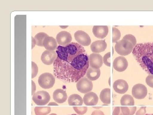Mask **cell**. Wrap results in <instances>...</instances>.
<instances>
[{"label":"cell","instance_id":"6da1fadb","mask_svg":"<svg viewBox=\"0 0 153 115\" xmlns=\"http://www.w3.org/2000/svg\"><path fill=\"white\" fill-rule=\"evenodd\" d=\"M56 52L53 69L57 78L66 83L77 82L85 75L89 67V58L82 45L71 42L65 47L58 46Z\"/></svg>","mask_w":153,"mask_h":115},{"label":"cell","instance_id":"7a4b0ae2","mask_svg":"<svg viewBox=\"0 0 153 115\" xmlns=\"http://www.w3.org/2000/svg\"><path fill=\"white\" fill-rule=\"evenodd\" d=\"M132 53L142 68L148 74L153 75V42L137 44Z\"/></svg>","mask_w":153,"mask_h":115},{"label":"cell","instance_id":"3957f363","mask_svg":"<svg viewBox=\"0 0 153 115\" xmlns=\"http://www.w3.org/2000/svg\"><path fill=\"white\" fill-rule=\"evenodd\" d=\"M134 48L133 44L127 40H122L118 41L115 45V50L118 54L123 56L130 54Z\"/></svg>","mask_w":153,"mask_h":115},{"label":"cell","instance_id":"277c9868","mask_svg":"<svg viewBox=\"0 0 153 115\" xmlns=\"http://www.w3.org/2000/svg\"><path fill=\"white\" fill-rule=\"evenodd\" d=\"M38 81L41 87L48 89L53 87L55 82V78L51 73L45 72L40 75Z\"/></svg>","mask_w":153,"mask_h":115},{"label":"cell","instance_id":"5b68a950","mask_svg":"<svg viewBox=\"0 0 153 115\" xmlns=\"http://www.w3.org/2000/svg\"><path fill=\"white\" fill-rule=\"evenodd\" d=\"M50 96L49 93L45 91H40L34 93L33 100L38 105H47L50 101Z\"/></svg>","mask_w":153,"mask_h":115},{"label":"cell","instance_id":"8992f818","mask_svg":"<svg viewBox=\"0 0 153 115\" xmlns=\"http://www.w3.org/2000/svg\"><path fill=\"white\" fill-rule=\"evenodd\" d=\"M76 87L81 93H88L93 89V84L90 80L86 78H82L77 81Z\"/></svg>","mask_w":153,"mask_h":115},{"label":"cell","instance_id":"52a82bcc","mask_svg":"<svg viewBox=\"0 0 153 115\" xmlns=\"http://www.w3.org/2000/svg\"><path fill=\"white\" fill-rule=\"evenodd\" d=\"M147 88L143 84H138L134 85L132 89V94L137 99H144L147 95Z\"/></svg>","mask_w":153,"mask_h":115},{"label":"cell","instance_id":"ba28073f","mask_svg":"<svg viewBox=\"0 0 153 115\" xmlns=\"http://www.w3.org/2000/svg\"><path fill=\"white\" fill-rule=\"evenodd\" d=\"M75 40L80 45L83 46H88L91 43L90 36L84 31L78 30L74 34Z\"/></svg>","mask_w":153,"mask_h":115},{"label":"cell","instance_id":"9c48e42d","mask_svg":"<svg viewBox=\"0 0 153 115\" xmlns=\"http://www.w3.org/2000/svg\"><path fill=\"white\" fill-rule=\"evenodd\" d=\"M89 64L91 67L95 69H99L103 64V58L100 54L92 53L89 55Z\"/></svg>","mask_w":153,"mask_h":115},{"label":"cell","instance_id":"30bf717a","mask_svg":"<svg viewBox=\"0 0 153 115\" xmlns=\"http://www.w3.org/2000/svg\"><path fill=\"white\" fill-rule=\"evenodd\" d=\"M113 67L116 70L119 72L124 71L127 68L128 62L125 57L119 56L114 60Z\"/></svg>","mask_w":153,"mask_h":115},{"label":"cell","instance_id":"8fae6325","mask_svg":"<svg viewBox=\"0 0 153 115\" xmlns=\"http://www.w3.org/2000/svg\"><path fill=\"white\" fill-rule=\"evenodd\" d=\"M56 40L59 45L66 46L71 43L72 41V36L71 34L66 31H61L57 34Z\"/></svg>","mask_w":153,"mask_h":115},{"label":"cell","instance_id":"7c38bea8","mask_svg":"<svg viewBox=\"0 0 153 115\" xmlns=\"http://www.w3.org/2000/svg\"><path fill=\"white\" fill-rule=\"evenodd\" d=\"M55 51L46 50L42 53L41 60L44 64L47 65H51L57 58V53Z\"/></svg>","mask_w":153,"mask_h":115},{"label":"cell","instance_id":"4fadbf2b","mask_svg":"<svg viewBox=\"0 0 153 115\" xmlns=\"http://www.w3.org/2000/svg\"><path fill=\"white\" fill-rule=\"evenodd\" d=\"M113 89L116 92L123 94L125 93L128 89V85L125 80L118 79L114 83Z\"/></svg>","mask_w":153,"mask_h":115},{"label":"cell","instance_id":"5bb4252c","mask_svg":"<svg viewBox=\"0 0 153 115\" xmlns=\"http://www.w3.org/2000/svg\"><path fill=\"white\" fill-rule=\"evenodd\" d=\"M92 32L97 38H105L108 34V27L107 26H94L92 29Z\"/></svg>","mask_w":153,"mask_h":115},{"label":"cell","instance_id":"9a60e30c","mask_svg":"<svg viewBox=\"0 0 153 115\" xmlns=\"http://www.w3.org/2000/svg\"><path fill=\"white\" fill-rule=\"evenodd\" d=\"M83 101L84 103L86 105H95L98 103V96L94 93L90 92L85 94L83 97Z\"/></svg>","mask_w":153,"mask_h":115},{"label":"cell","instance_id":"2e32d148","mask_svg":"<svg viewBox=\"0 0 153 115\" xmlns=\"http://www.w3.org/2000/svg\"><path fill=\"white\" fill-rule=\"evenodd\" d=\"M53 99L58 104H62L66 101L67 99L66 92L61 89L56 90L53 93Z\"/></svg>","mask_w":153,"mask_h":115},{"label":"cell","instance_id":"e0dca14e","mask_svg":"<svg viewBox=\"0 0 153 115\" xmlns=\"http://www.w3.org/2000/svg\"><path fill=\"white\" fill-rule=\"evenodd\" d=\"M90 47L92 52L100 53L103 52L106 49L107 44L104 40H98L93 42Z\"/></svg>","mask_w":153,"mask_h":115},{"label":"cell","instance_id":"ac0fdd59","mask_svg":"<svg viewBox=\"0 0 153 115\" xmlns=\"http://www.w3.org/2000/svg\"><path fill=\"white\" fill-rule=\"evenodd\" d=\"M43 47L49 51H54L57 48V43L56 40L52 37L48 36L44 39L43 42Z\"/></svg>","mask_w":153,"mask_h":115},{"label":"cell","instance_id":"d6986e66","mask_svg":"<svg viewBox=\"0 0 153 115\" xmlns=\"http://www.w3.org/2000/svg\"><path fill=\"white\" fill-rule=\"evenodd\" d=\"M83 101L79 95L72 94L68 99V105L70 106H80L83 104Z\"/></svg>","mask_w":153,"mask_h":115},{"label":"cell","instance_id":"ffe728a7","mask_svg":"<svg viewBox=\"0 0 153 115\" xmlns=\"http://www.w3.org/2000/svg\"><path fill=\"white\" fill-rule=\"evenodd\" d=\"M100 75V70L89 67L86 72V76L90 81H95L98 79Z\"/></svg>","mask_w":153,"mask_h":115},{"label":"cell","instance_id":"44dd1931","mask_svg":"<svg viewBox=\"0 0 153 115\" xmlns=\"http://www.w3.org/2000/svg\"><path fill=\"white\" fill-rule=\"evenodd\" d=\"M101 102L104 104L109 105L111 103V89L105 88L101 91L100 96Z\"/></svg>","mask_w":153,"mask_h":115},{"label":"cell","instance_id":"7402d4cb","mask_svg":"<svg viewBox=\"0 0 153 115\" xmlns=\"http://www.w3.org/2000/svg\"><path fill=\"white\" fill-rule=\"evenodd\" d=\"M122 106H133L134 105V100L132 96L128 94L124 95L122 97L120 100Z\"/></svg>","mask_w":153,"mask_h":115},{"label":"cell","instance_id":"603a6c76","mask_svg":"<svg viewBox=\"0 0 153 115\" xmlns=\"http://www.w3.org/2000/svg\"><path fill=\"white\" fill-rule=\"evenodd\" d=\"M36 115H47L51 112L49 107H36L35 108Z\"/></svg>","mask_w":153,"mask_h":115},{"label":"cell","instance_id":"cb8c5ba5","mask_svg":"<svg viewBox=\"0 0 153 115\" xmlns=\"http://www.w3.org/2000/svg\"><path fill=\"white\" fill-rule=\"evenodd\" d=\"M49 36L44 33H38L35 36V39L36 42V45L38 46L43 47V42L45 38Z\"/></svg>","mask_w":153,"mask_h":115},{"label":"cell","instance_id":"d4e9b609","mask_svg":"<svg viewBox=\"0 0 153 115\" xmlns=\"http://www.w3.org/2000/svg\"><path fill=\"white\" fill-rule=\"evenodd\" d=\"M123 115H133L136 111V107H120Z\"/></svg>","mask_w":153,"mask_h":115},{"label":"cell","instance_id":"484cf974","mask_svg":"<svg viewBox=\"0 0 153 115\" xmlns=\"http://www.w3.org/2000/svg\"><path fill=\"white\" fill-rule=\"evenodd\" d=\"M121 37V33L120 31L117 28H112V42L116 43L120 39Z\"/></svg>","mask_w":153,"mask_h":115},{"label":"cell","instance_id":"4316f807","mask_svg":"<svg viewBox=\"0 0 153 115\" xmlns=\"http://www.w3.org/2000/svg\"><path fill=\"white\" fill-rule=\"evenodd\" d=\"M122 40H127V41H130L133 44L134 47L136 45V39L135 37L133 35H131V34L126 35L123 38Z\"/></svg>","mask_w":153,"mask_h":115},{"label":"cell","instance_id":"83f0119b","mask_svg":"<svg viewBox=\"0 0 153 115\" xmlns=\"http://www.w3.org/2000/svg\"><path fill=\"white\" fill-rule=\"evenodd\" d=\"M73 108L76 114L80 115H84L88 110L86 107H74Z\"/></svg>","mask_w":153,"mask_h":115},{"label":"cell","instance_id":"f1b7e54d","mask_svg":"<svg viewBox=\"0 0 153 115\" xmlns=\"http://www.w3.org/2000/svg\"><path fill=\"white\" fill-rule=\"evenodd\" d=\"M111 52H109L104 55L103 61L104 64L107 66H111Z\"/></svg>","mask_w":153,"mask_h":115},{"label":"cell","instance_id":"f546056e","mask_svg":"<svg viewBox=\"0 0 153 115\" xmlns=\"http://www.w3.org/2000/svg\"><path fill=\"white\" fill-rule=\"evenodd\" d=\"M32 78H33L36 77L38 73V66L35 62H32Z\"/></svg>","mask_w":153,"mask_h":115},{"label":"cell","instance_id":"4dcf8cb0","mask_svg":"<svg viewBox=\"0 0 153 115\" xmlns=\"http://www.w3.org/2000/svg\"><path fill=\"white\" fill-rule=\"evenodd\" d=\"M146 83L150 87L153 88V75H149L146 78Z\"/></svg>","mask_w":153,"mask_h":115},{"label":"cell","instance_id":"1f68e13d","mask_svg":"<svg viewBox=\"0 0 153 115\" xmlns=\"http://www.w3.org/2000/svg\"><path fill=\"white\" fill-rule=\"evenodd\" d=\"M112 115H123L121 109L120 107H114Z\"/></svg>","mask_w":153,"mask_h":115},{"label":"cell","instance_id":"d6a6232c","mask_svg":"<svg viewBox=\"0 0 153 115\" xmlns=\"http://www.w3.org/2000/svg\"><path fill=\"white\" fill-rule=\"evenodd\" d=\"M146 107H141L140 108L137 112L136 115H145L146 113Z\"/></svg>","mask_w":153,"mask_h":115},{"label":"cell","instance_id":"836d02e7","mask_svg":"<svg viewBox=\"0 0 153 115\" xmlns=\"http://www.w3.org/2000/svg\"><path fill=\"white\" fill-rule=\"evenodd\" d=\"M91 115H105L103 112L100 110H97L94 111Z\"/></svg>","mask_w":153,"mask_h":115},{"label":"cell","instance_id":"e575fe53","mask_svg":"<svg viewBox=\"0 0 153 115\" xmlns=\"http://www.w3.org/2000/svg\"><path fill=\"white\" fill-rule=\"evenodd\" d=\"M36 90V85L35 83L32 81V95L34 94V93Z\"/></svg>","mask_w":153,"mask_h":115},{"label":"cell","instance_id":"d590c367","mask_svg":"<svg viewBox=\"0 0 153 115\" xmlns=\"http://www.w3.org/2000/svg\"><path fill=\"white\" fill-rule=\"evenodd\" d=\"M36 44V42L35 38L32 37V49L35 47V45Z\"/></svg>","mask_w":153,"mask_h":115},{"label":"cell","instance_id":"8d00e7d4","mask_svg":"<svg viewBox=\"0 0 153 115\" xmlns=\"http://www.w3.org/2000/svg\"><path fill=\"white\" fill-rule=\"evenodd\" d=\"M58 105V104L54 102H52L49 103V104H48V106H57Z\"/></svg>","mask_w":153,"mask_h":115},{"label":"cell","instance_id":"74e56055","mask_svg":"<svg viewBox=\"0 0 153 115\" xmlns=\"http://www.w3.org/2000/svg\"><path fill=\"white\" fill-rule=\"evenodd\" d=\"M94 108H95L100 109L101 108V107H94Z\"/></svg>","mask_w":153,"mask_h":115},{"label":"cell","instance_id":"f35d334b","mask_svg":"<svg viewBox=\"0 0 153 115\" xmlns=\"http://www.w3.org/2000/svg\"><path fill=\"white\" fill-rule=\"evenodd\" d=\"M145 115H153V114H146Z\"/></svg>","mask_w":153,"mask_h":115},{"label":"cell","instance_id":"ab89813d","mask_svg":"<svg viewBox=\"0 0 153 115\" xmlns=\"http://www.w3.org/2000/svg\"><path fill=\"white\" fill-rule=\"evenodd\" d=\"M49 115H57L56 114H50Z\"/></svg>","mask_w":153,"mask_h":115},{"label":"cell","instance_id":"60d3db41","mask_svg":"<svg viewBox=\"0 0 153 115\" xmlns=\"http://www.w3.org/2000/svg\"><path fill=\"white\" fill-rule=\"evenodd\" d=\"M77 115L75 114H72V115Z\"/></svg>","mask_w":153,"mask_h":115}]
</instances>
